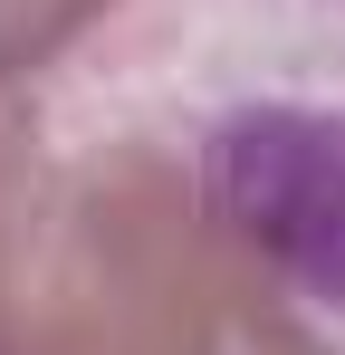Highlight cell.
<instances>
[{
  "mask_svg": "<svg viewBox=\"0 0 345 355\" xmlns=\"http://www.w3.org/2000/svg\"><path fill=\"white\" fill-rule=\"evenodd\" d=\"M211 173H221V202L269 240L288 279L345 307V125L297 116V106L240 116L211 144Z\"/></svg>",
  "mask_w": 345,
  "mask_h": 355,
  "instance_id": "cell-1",
  "label": "cell"
}]
</instances>
